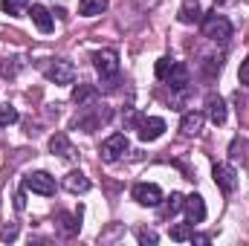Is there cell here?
<instances>
[{"label": "cell", "instance_id": "obj_1", "mask_svg": "<svg viewBox=\"0 0 249 246\" xmlns=\"http://www.w3.org/2000/svg\"><path fill=\"white\" fill-rule=\"evenodd\" d=\"M203 35H206L209 41H214V44H226V41L232 38V23H229L223 15L212 12V15L203 18Z\"/></svg>", "mask_w": 249, "mask_h": 246}, {"label": "cell", "instance_id": "obj_2", "mask_svg": "<svg viewBox=\"0 0 249 246\" xmlns=\"http://www.w3.org/2000/svg\"><path fill=\"white\" fill-rule=\"evenodd\" d=\"M23 191L41 194V197H53L55 194V177L47 174V171H32V174L23 177Z\"/></svg>", "mask_w": 249, "mask_h": 246}, {"label": "cell", "instance_id": "obj_3", "mask_svg": "<svg viewBox=\"0 0 249 246\" xmlns=\"http://www.w3.org/2000/svg\"><path fill=\"white\" fill-rule=\"evenodd\" d=\"M127 148H130V142H127L124 133H110V136L102 142L99 154H102L105 162H116V159H122L124 154H127Z\"/></svg>", "mask_w": 249, "mask_h": 246}, {"label": "cell", "instance_id": "obj_4", "mask_svg": "<svg viewBox=\"0 0 249 246\" xmlns=\"http://www.w3.org/2000/svg\"><path fill=\"white\" fill-rule=\"evenodd\" d=\"M130 197L139 203V206H148V209H154V206H160L165 197H162V188L157 183H136L130 188Z\"/></svg>", "mask_w": 249, "mask_h": 246}, {"label": "cell", "instance_id": "obj_5", "mask_svg": "<svg viewBox=\"0 0 249 246\" xmlns=\"http://www.w3.org/2000/svg\"><path fill=\"white\" fill-rule=\"evenodd\" d=\"M136 133H139L142 142H157L165 133V119H160V116H139L136 119Z\"/></svg>", "mask_w": 249, "mask_h": 246}, {"label": "cell", "instance_id": "obj_6", "mask_svg": "<svg viewBox=\"0 0 249 246\" xmlns=\"http://www.w3.org/2000/svg\"><path fill=\"white\" fill-rule=\"evenodd\" d=\"M212 177H214V185H217L223 194H232V191L238 188V171H235L229 162H214Z\"/></svg>", "mask_w": 249, "mask_h": 246}, {"label": "cell", "instance_id": "obj_7", "mask_svg": "<svg viewBox=\"0 0 249 246\" xmlns=\"http://www.w3.org/2000/svg\"><path fill=\"white\" fill-rule=\"evenodd\" d=\"M93 67H96V72L102 78H116V72H119V55L113 50H99V53H93Z\"/></svg>", "mask_w": 249, "mask_h": 246}, {"label": "cell", "instance_id": "obj_8", "mask_svg": "<svg viewBox=\"0 0 249 246\" xmlns=\"http://www.w3.org/2000/svg\"><path fill=\"white\" fill-rule=\"evenodd\" d=\"M44 72H47V78L55 81V84H72V81H75V67L70 61H64V58H53V61L44 67Z\"/></svg>", "mask_w": 249, "mask_h": 246}, {"label": "cell", "instance_id": "obj_9", "mask_svg": "<svg viewBox=\"0 0 249 246\" xmlns=\"http://www.w3.org/2000/svg\"><path fill=\"white\" fill-rule=\"evenodd\" d=\"M171 90H177V93H186L188 90V67L183 61H174L171 64V70L165 72V78H162Z\"/></svg>", "mask_w": 249, "mask_h": 246}, {"label": "cell", "instance_id": "obj_10", "mask_svg": "<svg viewBox=\"0 0 249 246\" xmlns=\"http://www.w3.org/2000/svg\"><path fill=\"white\" fill-rule=\"evenodd\" d=\"M206 116H209V122L212 124H223L226 122L229 110H226L223 96H217V93H209V96H206Z\"/></svg>", "mask_w": 249, "mask_h": 246}, {"label": "cell", "instance_id": "obj_11", "mask_svg": "<svg viewBox=\"0 0 249 246\" xmlns=\"http://www.w3.org/2000/svg\"><path fill=\"white\" fill-rule=\"evenodd\" d=\"M29 15H32V23L47 35V32H53L55 29V20H53V15H50V9L47 6H41V3H32L29 6Z\"/></svg>", "mask_w": 249, "mask_h": 246}, {"label": "cell", "instance_id": "obj_12", "mask_svg": "<svg viewBox=\"0 0 249 246\" xmlns=\"http://www.w3.org/2000/svg\"><path fill=\"white\" fill-rule=\"evenodd\" d=\"M183 211H186V217L191 223H203L206 220V200L200 194H191V197H186V203H183Z\"/></svg>", "mask_w": 249, "mask_h": 246}, {"label": "cell", "instance_id": "obj_13", "mask_svg": "<svg viewBox=\"0 0 249 246\" xmlns=\"http://www.w3.org/2000/svg\"><path fill=\"white\" fill-rule=\"evenodd\" d=\"M203 113L200 110H188L183 113V119H180V130H183V136H197L200 130H203Z\"/></svg>", "mask_w": 249, "mask_h": 246}, {"label": "cell", "instance_id": "obj_14", "mask_svg": "<svg viewBox=\"0 0 249 246\" xmlns=\"http://www.w3.org/2000/svg\"><path fill=\"white\" fill-rule=\"evenodd\" d=\"M64 188H67L70 194H84V191H90V180H87L81 171H70V174L64 177Z\"/></svg>", "mask_w": 249, "mask_h": 246}, {"label": "cell", "instance_id": "obj_15", "mask_svg": "<svg viewBox=\"0 0 249 246\" xmlns=\"http://www.w3.org/2000/svg\"><path fill=\"white\" fill-rule=\"evenodd\" d=\"M58 220H61V226H58V229H61L64 238H72V235H78V232H81V209H78L75 214H61Z\"/></svg>", "mask_w": 249, "mask_h": 246}, {"label": "cell", "instance_id": "obj_16", "mask_svg": "<svg viewBox=\"0 0 249 246\" xmlns=\"http://www.w3.org/2000/svg\"><path fill=\"white\" fill-rule=\"evenodd\" d=\"M99 99V90L93 87V84H78L75 90H72V102L78 105V107H84V105H90V102H96Z\"/></svg>", "mask_w": 249, "mask_h": 246}, {"label": "cell", "instance_id": "obj_17", "mask_svg": "<svg viewBox=\"0 0 249 246\" xmlns=\"http://www.w3.org/2000/svg\"><path fill=\"white\" fill-rule=\"evenodd\" d=\"M102 12H107V0H78V15L96 18V15H102Z\"/></svg>", "mask_w": 249, "mask_h": 246}, {"label": "cell", "instance_id": "obj_18", "mask_svg": "<svg viewBox=\"0 0 249 246\" xmlns=\"http://www.w3.org/2000/svg\"><path fill=\"white\" fill-rule=\"evenodd\" d=\"M168 235H171V241L186 244V241H191V235H194V223H191V220H188V223H174V226L168 229Z\"/></svg>", "mask_w": 249, "mask_h": 246}, {"label": "cell", "instance_id": "obj_19", "mask_svg": "<svg viewBox=\"0 0 249 246\" xmlns=\"http://www.w3.org/2000/svg\"><path fill=\"white\" fill-rule=\"evenodd\" d=\"M50 151H53V154H58V157H64V159H67V157H72V145H70V139H67L64 133H55V136L50 139Z\"/></svg>", "mask_w": 249, "mask_h": 246}, {"label": "cell", "instance_id": "obj_20", "mask_svg": "<svg viewBox=\"0 0 249 246\" xmlns=\"http://www.w3.org/2000/svg\"><path fill=\"white\" fill-rule=\"evenodd\" d=\"M29 6H32V0H0V9L12 18H20Z\"/></svg>", "mask_w": 249, "mask_h": 246}, {"label": "cell", "instance_id": "obj_21", "mask_svg": "<svg viewBox=\"0 0 249 246\" xmlns=\"http://www.w3.org/2000/svg\"><path fill=\"white\" fill-rule=\"evenodd\" d=\"M20 67H23L20 58H3V61H0V75H3V78H15Z\"/></svg>", "mask_w": 249, "mask_h": 246}, {"label": "cell", "instance_id": "obj_22", "mask_svg": "<svg viewBox=\"0 0 249 246\" xmlns=\"http://www.w3.org/2000/svg\"><path fill=\"white\" fill-rule=\"evenodd\" d=\"M197 20H200V6H197V3H194V6L186 3V6L180 9V23H197Z\"/></svg>", "mask_w": 249, "mask_h": 246}, {"label": "cell", "instance_id": "obj_23", "mask_svg": "<svg viewBox=\"0 0 249 246\" xmlns=\"http://www.w3.org/2000/svg\"><path fill=\"white\" fill-rule=\"evenodd\" d=\"M18 119H20V113H18L12 105H3V107H0V127H9V124H15Z\"/></svg>", "mask_w": 249, "mask_h": 246}, {"label": "cell", "instance_id": "obj_24", "mask_svg": "<svg viewBox=\"0 0 249 246\" xmlns=\"http://www.w3.org/2000/svg\"><path fill=\"white\" fill-rule=\"evenodd\" d=\"M183 203H186V197H183L180 191H171V197L165 200V214H177V211L183 209Z\"/></svg>", "mask_w": 249, "mask_h": 246}, {"label": "cell", "instance_id": "obj_25", "mask_svg": "<svg viewBox=\"0 0 249 246\" xmlns=\"http://www.w3.org/2000/svg\"><path fill=\"white\" fill-rule=\"evenodd\" d=\"M220 67H223V61H220L217 55H206V58H203V72H206V75L220 72Z\"/></svg>", "mask_w": 249, "mask_h": 246}, {"label": "cell", "instance_id": "obj_26", "mask_svg": "<svg viewBox=\"0 0 249 246\" xmlns=\"http://www.w3.org/2000/svg\"><path fill=\"white\" fill-rule=\"evenodd\" d=\"M171 64H174V58H168V55H165V58H160V61H157V67H154V72H157V78H160V81H162V78H165V72H168V70H171Z\"/></svg>", "mask_w": 249, "mask_h": 246}, {"label": "cell", "instance_id": "obj_27", "mask_svg": "<svg viewBox=\"0 0 249 246\" xmlns=\"http://www.w3.org/2000/svg\"><path fill=\"white\" fill-rule=\"evenodd\" d=\"M136 241H139V244H145V246H148V244L154 246L160 238H157V232H148V229H142V232H136Z\"/></svg>", "mask_w": 249, "mask_h": 246}, {"label": "cell", "instance_id": "obj_28", "mask_svg": "<svg viewBox=\"0 0 249 246\" xmlns=\"http://www.w3.org/2000/svg\"><path fill=\"white\" fill-rule=\"evenodd\" d=\"M238 78H241V84H247L249 87V55L241 61V70H238Z\"/></svg>", "mask_w": 249, "mask_h": 246}, {"label": "cell", "instance_id": "obj_29", "mask_svg": "<svg viewBox=\"0 0 249 246\" xmlns=\"http://www.w3.org/2000/svg\"><path fill=\"white\" fill-rule=\"evenodd\" d=\"M18 238V226H6L3 229V241H15Z\"/></svg>", "mask_w": 249, "mask_h": 246}, {"label": "cell", "instance_id": "obj_30", "mask_svg": "<svg viewBox=\"0 0 249 246\" xmlns=\"http://www.w3.org/2000/svg\"><path fill=\"white\" fill-rule=\"evenodd\" d=\"M191 244L206 246V244H212V238H209V235H197V232H194V235H191Z\"/></svg>", "mask_w": 249, "mask_h": 246}, {"label": "cell", "instance_id": "obj_31", "mask_svg": "<svg viewBox=\"0 0 249 246\" xmlns=\"http://www.w3.org/2000/svg\"><path fill=\"white\" fill-rule=\"evenodd\" d=\"M15 209H18V211H23V209H26V200H23V191H18V194H15Z\"/></svg>", "mask_w": 249, "mask_h": 246}]
</instances>
